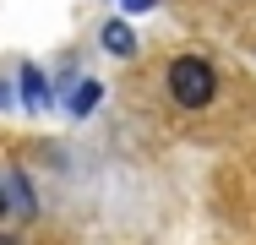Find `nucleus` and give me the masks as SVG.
<instances>
[{"label": "nucleus", "instance_id": "20e7f679", "mask_svg": "<svg viewBox=\"0 0 256 245\" xmlns=\"http://www.w3.org/2000/svg\"><path fill=\"white\" fill-rule=\"evenodd\" d=\"M22 104H28V109H44V104H50V82H44L33 66L22 71Z\"/></svg>", "mask_w": 256, "mask_h": 245}, {"label": "nucleus", "instance_id": "423d86ee", "mask_svg": "<svg viewBox=\"0 0 256 245\" xmlns=\"http://www.w3.org/2000/svg\"><path fill=\"white\" fill-rule=\"evenodd\" d=\"M126 11H148V6H158V0H120Z\"/></svg>", "mask_w": 256, "mask_h": 245}, {"label": "nucleus", "instance_id": "7ed1b4c3", "mask_svg": "<svg viewBox=\"0 0 256 245\" xmlns=\"http://www.w3.org/2000/svg\"><path fill=\"white\" fill-rule=\"evenodd\" d=\"M104 49L109 54H136V33L126 22H104Z\"/></svg>", "mask_w": 256, "mask_h": 245}, {"label": "nucleus", "instance_id": "39448f33", "mask_svg": "<svg viewBox=\"0 0 256 245\" xmlns=\"http://www.w3.org/2000/svg\"><path fill=\"white\" fill-rule=\"evenodd\" d=\"M98 98H104V88H98V82H76V88H71V114H88Z\"/></svg>", "mask_w": 256, "mask_h": 245}, {"label": "nucleus", "instance_id": "f03ea898", "mask_svg": "<svg viewBox=\"0 0 256 245\" xmlns=\"http://www.w3.org/2000/svg\"><path fill=\"white\" fill-rule=\"evenodd\" d=\"M6 196H11V212H16V218L33 212V191H28V174H22V169H6Z\"/></svg>", "mask_w": 256, "mask_h": 245}, {"label": "nucleus", "instance_id": "f257e3e1", "mask_svg": "<svg viewBox=\"0 0 256 245\" xmlns=\"http://www.w3.org/2000/svg\"><path fill=\"white\" fill-rule=\"evenodd\" d=\"M169 93H174L180 109H207V98H212V66L202 54H180L169 66Z\"/></svg>", "mask_w": 256, "mask_h": 245}]
</instances>
